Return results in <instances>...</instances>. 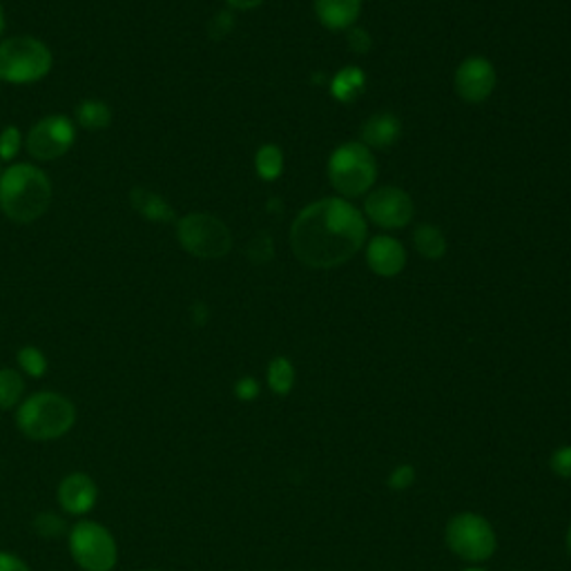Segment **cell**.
Segmentation results:
<instances>
[{"label": "cell", "mask_w": 571, "mask_h": 571, "mask_svg": "<svg viewBox=\"0 0 571 571\" xmlns=\"http://www.w3.org/2000/svg\"><path fill=\"white\" fill-rule=\"evenodd\" d=\"M145 571H159V569H145Z\"/></svg>", "instance_id": "74e56055"}, {"label": "cell", "mask_w": 571, "mask_h": 571, "mask_svg": "<svg viewBox=\"0 0 571 571\" xmlns=\"http://www.w3.org/2000/svg\"><path fill=\"white\" fill-rule=\"evenodd\" d=\"M413 246L429 262H438L447 254V237L433 224H420L413 230Z\"/></svg>", "instance_id": "d6986e66"}, {"label": "cell", "mask_w": 571, "mask_h": 571, "mask_svg": "<svg viewBox=\"0 0 571 571\" xmlns=\"http://www.w3.org/2000/svg\"><path fill=\"white\" fill-rule=\"evenodd\" d=\"M346 38H348V49L357 57L369 55V51L373 49V38L365 27H350Z\"/></svg>", "instance_id": "83f0119b"}, {"label": "cell", "mask_w": 571, "mask_h": 571, "mask_svg": "<svg viewBox=\"0 0 571 571\" xmlns=\"http://www.w3.org/2000/svg\"><path fill=\"white\" fill-rule=\"evenodd\" d=\"M23 145V134L16 126H8L0 132V162H14Z\"/></svg>", "instance_id": "cb8c5ba5"}, {"label": "cell", "mask_w": 571, "mask_h": 571, "mask_svg": "<svg viewBox=\"0 0 571 571\" xmlns=\"http://www.w3.org/2000/svg\"><path fill=\"white\" fill-rule=\"evenodd\" d=\"M466 571H480V569H466Z\"/></svg>", "instance_id": "8d00e7d4"}, {"label": "cell", "mask_w": 571, "mask_h": 571, "mask_svg": "<svg viewBox=\"0 0 571 571\" xmlns=\"http://www.w3.org/2000/svg\"><path fill=\"white\" fill-rule=\"evenodd\" d=\"M230 10H241V12H248V10H254L259 5H264L266 0H226Z\"/></svg>", "instance_id": "d6a6232c"}, {"label": "cell", "mask_w": 571, "mask_h": 571, "mask_svg": "<svg viewBox=\"0 0 571 571\" xmlns=\"http://www.w3.org/2000/svg\"><path fill=\"white\" fill-rule=\"evenodd\" d=\"M5 32V10H3V3H0V36H3Z\"/></svg>", "instance_id": "e575fe53"}, {"label": "cell", "mask_w": 571, "mask_h": 571, "mask_svg": "<svg viewBox=\"0 0 571 571\" xmlns=\"http://www.w3.org/2000/svg\"><path fill=\"white\" fill-rule=\"evenodd\" d=\"M130 203L143 219L152 224L175 222V207L162 194L152 192L150 188H132Z\"/></svg>", "instance_id": "2e32d148"}, {"label": "cell", "mask_w": 571, "mask_h": 571, "mask_svg": "<svg viewBox=\"0 0 571 571\" xmlns=\"http://www.w3.org/2000/svg\"><path fill=\"white\" fill-rule=\"evenodd\" d=\"M235 29V14L230 10H222L217 12L211 23H207V36L213 40H224L226 36H230V32Z\"/></svg>", "instance_id": "4316f807"}, {"label": "cell", "mask_w": 571, "mask_h": 571, "mask_svg": "<svg viewBox=\"0 0 571 571\" xmlns=\"http://www.w3.org/2000/svg\"><path fill=\"white\" fill-rule=\"evenodd\" d=\"M369 269L380 277H397L406 266V250L395 237L380 235L367 248Z\"/></svg>", "instance_id": "7c38bea8"}, {"label": "cell", "mask_w": 571, "mask_h": 571, "mask_svg": "<svg viewBox=\"0 0 571 571\" xmlns=\"http://www.w3.org/2000/svg\"><path fill=\"white\" fill-rule=\"evenodd\" d=\"M329 179L342 199L367 194L378 181V162L361 141H348L335 147L329 159Z\"/></svg>", "instance_id": "277c9868"}, {"label": "cell", "mask_w": 571, "mask_h": 571, "mask_svg": "<svg viewBox=\"0 0 571 571\" xmlns=\"http://www.w3.org/2000/svg\"><path fill=\"white\" fill-rule=\"evenodd\" d=\"M248 259L252 264H266L273 259V239L266 233H259L248 243Z\"/></svg>", "instance_id": "d4e9b609"}, {"label": "cell", "mask_w": 571, "mask_h": 571, "mask_svg": "<svg viewBox=\"0 0 571 571\" xmlns=\"http://www.w3.org/2000/svg\"><path fill=\"white\" fill-rule=\"evenodd\" d=\"M415 483V469L411 464H400L389 478V487L395 491H404Z\"/></svg>", "instance_id": "f1b7e54d"}, {"label": "cell", "mask_w": 571, "mask_h": 571, "mask_svg": "<svg viewBox=\"0 0 571 571\" xmlns=\"http://www.w3.org/2000/svg\"><path fill=\"white\" fill-rule=\"evenodd\" d=\"M76 423V406L61 393L40 391L21 402L16 411L19 429L38 442L59 440L72 431Z\"/></svg>", "instance_id": "3957f363"}, {"label": "cell", "mask_w": 571, "mask_h": 571, "mask_svg": "<svg viewBox=\"0 0 571 571\" xmlns=\"http://www.w3.org/2000/svg\"><path fill=\"white\" fill-rule=\"evenodd\" d=\"M269 386L277 395H288L295 386V369L288 357H275L269 365Z\"/></svg>", "instance_id": "44dd1931"}, {"label": "cell", "mask_w": 571, "mask_h": 571, "mask_svg": "<svg viewBox=\"0 0 571 571\" xmlns=\"http://www.w3.org/2000/svg\"><path fill=\"white\" fill-rule=\"evenodd\" d=\"M413 213V199L395 186L378 188L365 201V215L384 230H400L408 226Z\"/></svg>", "instance_id": "30bf717a"}, {"label": "cell", "mask_w": 571, "mask_h": 571, "mask_svg": "<svg viewBox=\"0 0 571 571\" xmlns=\"http://www.w3.org/2000/svg\"><path fill=\"white\" fill-rule=\"evenodd\" d=\"M551 469L556 476L571 480V447H562L551 455Z\"/></svg>", "instance_id": "f546056e"}, {"label": "cell", "mask_w": 571, "mask_h": 571, "mask_svg": "<svg viewBox=\"0 0 571 571\" xmlns=\"http://www.w3.org/2000/svg\"><path fill=\"white\" fill-rule=\"evenodd\" d=\"M365 241V215L342 197L308 203L290 226V248L308 269H337L353 259Z\"/></svg>", "instance_id": "6da1fadb"}, {"label": "cell", "mask_w": 571, "mask_h": 571, "mask_svg": "<svg viewBox=\"0 0 571 571\" xmlns=\"http://www.w3.org/2000/svg\"><path fill=\"white\" fill-rule=\"evenodd\" d=\"M74 119H76V123L83 130L100 132V130L110 128V123H112V108L108 106V103H103V100L85 98V100L79 103Z\"/></svg>", "instance_id": "ac0fdd59"}, {"label": "cell", "mask_w": 571, "mask_h": 571, "mask_svg": "<svg viewBox=\"0 0 571 571\" xmlns=\"http://www.w3.org/2000/svg\"><path fill=\"white\" fill-rule=\"evenodd\" d=\"M192 320L197 326H203L207 322V306L203 301H197L192 306Z\"/></svg>", "instance_id": "836d02e7"}, {"label": "cell", "mask_w": 571, "mask_h": 571, "mask_svg": "<svg viewBox=\"0 0 571 571\" xmlns=\"http://www.w3.org/2000/svg\"><path fill=\"white\" fill-rule=\"evenodd\" d=\"M34 527H36V532L43 538H59L66 532L63 518L57 515V513H40V515H36Z\"/></svg>", "instance_id": "484cf974"}, {"label": "cell", "mask_w": 571, "mask_h": 571, "mask_svg": "<svg viewBox=\"0 0 571 571\" xmlns=\"http://www.w3.org/2000/svg\"><path fill=\"white\" fill-rule=\"evenodd\" d=\"M55 199L49 177L32 164H14L0 175V211L14 224L40 219Z\"/></svg>", "instance_id": "7a4b0ae2"}, {"label": "cell", "mask_w": 571, "mask_h": 571, "mask_svg": "<svg viewBox=\"0 0 571 571\" xmlns=\"http://www.w3.org/2000/svg\"><path fill=\"white\" fill-rule=\"evenodd\" d=\"M0 175H3V173H0Z\"/></svg>", "instance_id": "f35d334b"}, {"label": "cell", "mask_w": 571, "mask_h": 571, "mask_svg": "<svg viewBox=\"0 0 571 571\" xmlns=\"http://www.w3.org/2000/svg\"><path fill=\"white\" fill-rule=\"evenodd\" d=\"M55 66L51 49L34 36H14L0 40V81L10 85H29L43 81Z\"/></svg>", "instance_id": "5b68a950"}, {"label": "cell", "mask_w": 571, "mask_h": 571, "mask_svg": "<svg viewBox=\"0 0 571 571\" xmlns=\"http://www.w3.org/2000/svg\"><path fill=\"white\" fill-rule=\"evenodd\" d=\"M567 547H569V551H571V527H569V532H567Z\"/></svg>", "instance_id": "d590c367"}, {"label": "cell", "mask_w": 571, "mask_h": 571, "mask_svg": "<svg viewBox=\"0 0 571 571\" xmlns=\"http://www.w3.org/2000/svg\"><path fill=\"white\" fill-rule=\"evenodd\" d=\"M451 551L469 562L489 560L496 551V532L478 513L453 515L447 527Z\"/></svg>", "instance_id": "ba28073f"}, {"label": "cell", "mask_w": 571, "mask_h": 571, "mask_svg": "<svg viewBox=\"0 0 571 571\" xmlns=\"http://www.w3.org/2000/svg\"><path fill=\"white\" fill-rule=\"evenodd\" d=\"M25 393V380L16 369H0V408H14Z\"/></svg>", "instance_id": "7402d4cb"}, {"label": "cell", "mask_w": 571, "mask_h": 571, "mask_svg": "<svg viewBox=\"0 0 571 571\" xmlns=\"http://www.w3.org/2000/svg\"><path fill=\"white\" fill-rule=\"evenodd\" d=\"M0 571H29L27 562L10 551H0Z\"/></svg>", "instance_id": "1f68e13d"}, {"label": "cell", "mask_w": 571, "mask_h": 571, "mask_svg": "<svg viewBox=\"0 0 571 571\" xmlns=\"http://www.w3.org/2000/svg\"><path fill=\"white\" fill-rule=\"evenodd\" d=\"M235 395H237L239 400H243V402L254 400V397L259 395V382H257L254 378H241V380H237V384H235Z\"/></svg>", "instance_id": "4dcf8cb0"}, {"label": "cell", "mask_w": 571, "mask_h": 571, "mask_svg": "<svg viewBox=\"0 0 571 571\" xmlns=\"http://www.w3.org/2000/svg\"><path fill=\"white\" fill-rule=\"evenodd\" d=\"M70 551L85 571H112L119 558L112 532L94 521H79L70 530Z\"/></svg>", "instance_id": "52a82bcc"}, {"label": "cell", "mask_w": 571, "mask_h": 571, "mask_svg": "<svg viewBox=\"0 0 571 571\" xmlns=\"http://www.w3.org/2000/svg\"><path fill=\"white\" fill-rule=\"evenodd\" d=\"M98 500L96 483L85 474H70L59 485V504L70 515H85Z\"/></svg>", "instance_id": "4fadbf2b"}, {"label": "cell", "mask_w": 571, "mask_h": 571, "mask_svg": "<svg viewBox=\"0 0 571 571\" xmlns=\"http://www.w3.org/2000/svg\"><path fill=\"white\" fill-rule=\"evenodd\" d=\"M19 359V367L23 373H27L29 378H43L47 373V357L40 348L36 346H23L16 355Z\"/></svg>", "instance_id": "603a6c76"}, {"label": "cell", "mask_w": 571, "mask_h": 571, "mask_svg": "<svg viewBox=\"0 0 571 571\" xmlns=\"http://www.w3.org/2000/svg\"><path fill=\"white\" fill-rule=\"evenodd\" d=\"M76 141V126L66 115H49L32 126L25 147L36 162H55L66 157Z\"/></svg>", "instance_id": "9c48e42d"}, {"label": "cell", "mask_w": 571, "mask_h": 571, "mask_svg": "<svg viewBox=\"0 0 571 571\" xmlns=\"http://www.w3.org/2000/svg\"><path fill=\"white\" fill-rule=\"evenodd\" d=\"M177 239L197 259H222L233 250L230 228L215 215L192 213L177 222Z\"/></svg>", "instance_id": "8992f818"}, {"label": "cell", "mask_w": 571, "mask_h": 571, "mask_svg": "<svg viewBox=\"0 0 571 571\" xmlns=\"http://www.w3.org/2000/svg\"><path fill=\"white\" fill-rule=\"evenodd\" d=\"M313 8L326 29L348 32L359 19L361 0H313Z\"/></svg>", "instance_id": "5bb4252c"}, {"label": "cell", "mask_w": 571, "mask_h": 571, "mask_svg": "<svg viewBox=\"0 0 571 571\" xmlns=\"http://www.w3.org/2000/svg\"><path fill=\"white\" fill-rule=\"evenodd\" d=\"M367 90V74L355 66L342 68L331 79V94L337 103H355Z\"/></svg>", "instance_id": "e0dca14e"}, {"label": "cell", "mask_w": 571, "mask_h": 571, "mask_svg": "<svg viewBox=\"0 0 571 571\" xmlns=\"http://www.w3.org/2000/svg\"><path fill=\"white\" fill-rule=\"evenodd\" d=\"M284 152L275 143H266L254 154V170L264 181H277L284 175Z\"/></svg>", "instance_id": "ffe728a7"}, {"label": "cell", "mask_w": 571, "mask_h": 571, "mask_svg": "<svg viewBox=\"0 0 571 571\" xmlns=\"http://www.w3.org/2000/svg\"><path fill=\"white\" fill-rule=\"evenodd\" d=\"M498 83L496 68L489 59L485 57H469L464 59L453 76V87L457 96L464 103H472V106H478V103H485Z\"/></svg>", "instance_id": "8fae6325"}, {"label": "cell", "mask_w": 571, "mask_h": 571, "mask_svg": "<svg viewBox=\"0 0 571 571\" xmlns=\"http://www.w3.org/2000/svg\"><path fill=\"white\" fill-rule=\"evenodd\" d=\"M361 143L367 147H391L402 136V121L391 112H378L361 123Z\"/></svg>", "instance_id": "9a60e30c"}]
</instances>
